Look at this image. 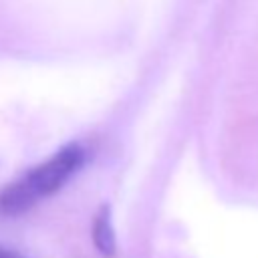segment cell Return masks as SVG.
I'll list each match as a JSON object with an SVG mask.
<instances>
[{
    "label": "cell",
    "mask_w": 258,
    "mask_h": 258,
    "mask_svg": "<svg viewBox=\"0 0 258 258\" xmlns=\"http://www.w3.org/2000/svg\"><path fill=\"white\" fill-rule=\"evenodd\" d=\"M85 149L79 143L60 147L52 157L34 165L16 181L8 183L0 194V210L4 214H22L36 206L40 200L60 189L73 173L83 165Z\"/></svg>",
    "instance_id": "6da1fadb"
},
{
    "label": "cell",
    "mask_w": 258,
    "mask_h": 258,
    "mask_svg": "<svg viewBox=\"0 0 258 258\" xmlns=\"http://www.w3.org/2000/svg\"><path fill=\"white\" fill-rule=\"evenodd\" d=\"M93 240L95 246L99 248L101 254L105 256H113L115 254V236H113V228L109 222V210L103 208L93 222Z\"/></svg>",
    "instance_id": "7a4b0ae2"
},
{
    "label": "cell",
    "mask_w": 258,
    "mask_h": 258,
    "mask_svg": "<svg viewBox=\"0 0 258 258\" xmlns=\"http://www.w3.org/2000/svg\"><path fill=\"white\" fill-rule=\"evenodd\" d=\"M0 258H26V256H22V254H18V252H14V250H8V248H4V246H0Z\"/></svg>",
    "instance_id": "3957f363"
}]
</instances>
